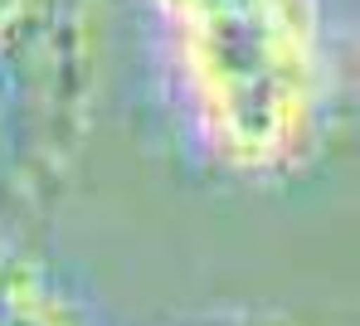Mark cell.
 I'll use <instances>...</instances> for the list:
<instances>
[{
  "label": "cell",
  "instance_id": "1",
  "mask_svg": "<svg viewBox=\"0 0 360 326\" xmlns=\"http://www.w3.org/2000/svg\"><path fill=\"white\" fill-rule=\"evenodd\" d=\"M205 131L239 166H278L321 107L316 0H156Z\"/></svg>",
  "mask_w": 360,
  "mask_h": 326
}]
</instances>
